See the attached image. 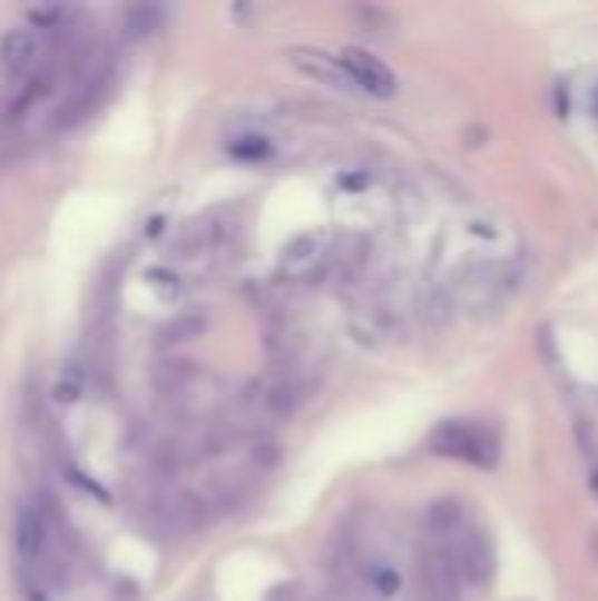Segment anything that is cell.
Instances as JSON below:
<instances>
[{"instance_id": "1", "label": "cell", "mask_w": 598, "mask_h": 601, "mask_svg": "<svg viewBox=\"0 0 598 601\" xmlns=\"http://www.w3.org/2000/svg\"><path fill=\"white\" fill-rule=\"evenodd\" d=\"M430 454L437 457H454V461H469L479 467H493L500 457V440L490 426L472 418H448L430 433L427 440Z\"/></svg>"}, {"instance_id": "2", "label": "cell", "mask_w": 598, "mask_h": 601, "mask_svg": "<svg viewBox=\"0 0 598 601\" xmlns=\"http://www.w3.org/2000/svg\"><path fill=\"white\" fill-rule=\"evenodd\" d=\"M451 293H454V303L464 309V314H472V317L493 314V309L503 303L507 275H503V267L493 260H469V264L458 267Z\"/></svg>"}, {"instance_id": "3", "label": "cell", "mask_w": 598, "mask_h": 601, "mask_svg": "<svg viewBox=\"0 0 598 601\" xmlns=\"http://www.w3.org/2000/svg\"><path fill=\"white\" fill-rule=\"evenodd\" d=\"M451 555L464 584H490V577L497 570V555H493V542L486 539V531L464 528L451 545Z\"/></svg>"}, {"instance_id": "4", "label": "cell", "mask_w": 598, "mask_h": 601, "mask_svg": "<svg viewBox=\"0 0 598 601\" xmlns=\"http://www.w3.org/2000/svg\"><path fill=\"white\" fill-rule=\"evenodd\" d=\"M339 60H342V67L349 71V78L356 81L360 92L376 96V99L398 96V78H394V71H391V67H388L381 57H373V53H366V50H360V47H345V50L339 53Z\"/></svg>"}, {"instance_id": "5", "label": "cell", "mask_w": 598, "mask_h": 601, "mask_svg": "<svg viewBox=\"0 0 598 601\" xmlns=\"http://www.w3.org/2000/svg\"><path fill=\"white\" fill-rule=\"evenodd\" d=\"M419 581H423L427 601H458V584H464L451 549H427L419 560Z\"/></svg>"}, {"instance_id": "6", "label": "cell", "mask_w": 598, "mask_h": 601, "mask_svg": "<svg viewBox=\"0 0 598 601\" xmlns=\"http://www.w3.org/2000/svg\"><path fill=\"white\" fill-rule=\"evenodd\" d=\"M327 257V233H300L282 247L278 275L285 278H310Z\"/></svg>"}, {"instance_id": "7", "label": "cell", "mask_w": 598, "mask_h": 601, "mask_svg": "<svg viewBox=\"0 0 598 601\" xmlns=\"http://www.w3.org/2000/svg\"><path fill=\"white\" fill-rule=\"evenodd\" d=\"M290 63L296 67L303 78L335 88V92H360L356 81H352L349 71L342 67L339 53L331 57V53H321V50H293V53H290Z\"/></svg>"}, {"instance_id": "8", "label": "cell", "mask_w": 598, "mask_h": 601, "mask_svg": "<svg viewBox=\"0 0 598 601\" xmlns=\"http://www.w3.org/2000/svg\"><path fill=\"white\" fill-rule=\"evenodd\" d=\"M36 60H39V39L29 26H14L0 36V67H4L11 78L29 75Z\"/></svg>"}, {"instance_id": "9", "label": "cell", "mask_w": 598, "mask_h": 601, "mask_svg": "<svg viewBox=\"0 0 598 601\" xmlns=\"http://www.w3.org/2000/svg\"><path fill=\"white\" fill-rule=\"evenodd\" d=\"M469 528V514H464V503L458 496H437L427 514H423V531L430 534V539L444 542V539H458V534Z\"/></svg>"}, {"instance_id": "10", "label": "cell", "mask_w": 598, "mask_h": 601, "mask_svg": "<svg viewBox=\"0 0 598 601\" xmlns=\"http://www.w3.org/2000/svg\"><path fill=\"white\" fill-rule=\"evenodd\" d=\"M47 542H50V528H47V518L39 514L36 506H21L18 510V521H14V549L26 563H36L42 552H47Z\"/></svg>"}, {"instance_id": "11", "label": "cell", "mask_w": 598, "mask_h": 601, "mask_svg": "<svg viewBox=\"0 0 598 601\" xmlns=\"http://www.w3.org/2000/svg\"><path fill=\"white\" fill-rule=\"evenodd\" d=\"M363 577H366L370 591H376L381 598H394L402 591V573H398V566H391L388 560H370Z\"/></svg>"}, {"instance_id": "12", "label": "cell", "mask_w": 598, "mask_h": 601, "mask_svg": "<svg viewBox=\"0 0 598 601\" xmlns=\"http://www.w3.org/2000/svg\"><path fill=\"white\" fill-rule=\"evenodd\" d=\"M81 391H85V366H78V363L63 366L57 384H53V401L57 405H75V401L81 397Z\"/></svg>"}, {"instance_id": "13", "label": "cell", "mask_w": 598, "mask_h": 601, "mask_svg": "<svg viewBox=\"0 0 598 601\" xmlns=\"http://www.w3.org/2000/svg\"><path fill=\"white\" fill-rule=\"evenodd\" d=\"M229 155L239 162H264L272 155V141L261 138V134H243V138L229 141Z\"/></svg>"}, {"instance_id": "14", "label": "cell", "mask_w": 598, "mask_h": 601, "mask_svg": "<svg viewBox=\"0 0 598 601\" xmlns=\"http://www.w3.org/2000/svg\"><path fill=\"white\" fill-rule=\"evenodd\" d=\"M202 331H205V317H197V314L176 317V321L166 327V342H190V338H197Z\"/></svg>"}, {"instance_id": "15", "label": "cell", "mask_w": 598, "mask_h": 601, "mask_svg": "<svg viewBox=\"0 0 598 601\" xmlns=\"http://www.w3.org/2000/svg\"><path fill=\"white\" fill-rule=\"evenodd\" d=\"M63 14V8H32L29 18L36 21V26H53V21Z\"/></svg>"}, {"instance_id": "16", "label": "cell", "mask_w": 598, "mask_h": 601, "mask_svg": "<svg viewBox=\"0 0 598 601\" xmlns=\"http://www.w3.org/2000/svg\"><path fill=\"white\" fill-rule=\"evenodd\" d=\"M591 493H595V496H598V472H595V475H591Z\"/></svg>"}]
</instances>
